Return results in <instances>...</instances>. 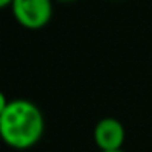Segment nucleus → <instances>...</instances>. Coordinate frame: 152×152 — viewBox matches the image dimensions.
I'll return each instance as SVG.
<instances>
[{
  "instance_id": "f03ea898",
  "label": "nucleus",
  "mask_w": 152,
  "mask_h": 152,
  "mask_svg": "<svg viewBox=\"0 0 152 152\" xmlns=\"http://www.w3.org/2000/svg\"><path fill=\"white\" fill-rule=\"evenodd\" d=\"M12 10L20 25L38 30L49 23L53 17V0H13Z\"/></svg>"
},
{
  "instance_id": "f257e3e1",
  "label": "nucleus",
  "mask_w": 152,
  "mask_h": 152,
  "mask_svg": "<svg viewBox=\"0 0 152 152\" xmlns=\"http://www.w3.org/2000/svg\"><path fill=\"white\" fill-rule=\"evenodd\" d=\"M43 132V113L30 100H10L0 111V134L10 147L18 151L30 149L41 139Z\"/></svg>"
},
{
  "instance_id": "7ed1b4c3",
  "label": "nucleus",
  "mask_w": 152,
  "mask_h": 152,
  "mask_svg": "<svg viewBox=\"0 0 152 152\" xmlns=\"http://www.w3.org/2000/svg\"><path fill=\"white\" fill-rule=\"evenodd\" d=\"M93 139L102 151H121L124 142V128L116 118H103L93 129Z\"/></svg>"
},
{
  "instance_id": "423d86ee",
  "label": "nucleus",
  "mask_w": 152,
  "mask_h": 152,
  "mask_svg": "<svg viewBox=\"0 0 152 152\" xmlns=\"http://www.w3.org/2000/svg\"><path fill=\"white\" fill-rule=\"evenodd\" d=\"M61 2H70V0H61Z\"/></svg>"
},
{
  "instance_id": "20e7f679",
  "label": "nucleus",
  "mask_w": 152,
  "mask_h": 152,
  "mask_svg": "<svg viewBox=\"0 0 152 152\" xmlns=\"http://www.w3.org/2000/svg\"><path fill=\"white\" fill-rule=\"evenodd\" d=\"M13 4V0H0V7H8Z\"/></svg>"
},
{
  "instance_id": "39448f33",
  "label": "nucleus",
  "mask_w": 152,
  "mask_h": 152,
  "mask_svg": "<svg viewBox=\"0 0 152 152\" xmlns=\"http://www.w3.org/2000/svg\"><path fill=\"white\" fill-rule=\"evenodd\" d=\"M100 152H123V151H100Z\"/></svg>"
}]
</instances>
